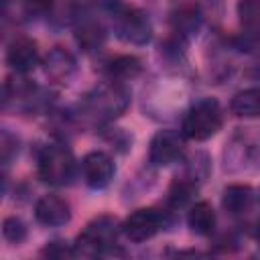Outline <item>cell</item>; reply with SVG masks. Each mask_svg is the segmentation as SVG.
Returning a JSON list of instances; mask_svg holds the SVG:
<instances>
[{
  "instance_id": "9",
  "label": "cell",
  "mask_w": 260,
  "mask_h": 260,
  "mask_svg": "<svg viewBox=\"0 0 260 260\" xmlns=\"http://www.w3.org/2000/svg\"><path fill=\"white\" fill-rule=\"evenodd\" d=\"M39 49L37 43L28 37H18L8 45L6 51V63L16 71V73H28L39 65Z\"/></svg>"
},
{
  "instance_id": "10",
  "label": "cell",
  "mask_w": 260,
  "mask_h": 260,
  "mask_svg": "<svg viewBox=\"0 0 260 260\" xmlns=\"http://www.w3.org/2000/svg\"><path fill=\"white\" fill-rule=\"evenodd\" d=\"M35 217L43 225H65L71 219V207L59 195H43L35 205Z\"/></svg>"
},
{
  "instance_id": "22",
  "label": "cell",
  "mask_w": 260,
  "mask_h": 260,
  "mask_svg": "<svg viewBox=\"0 0 260 260\" xmlns=\"http://www.w3.org/2000/svg\"><path fill=\"white\" fill-rule=\"evenodd\" d=\"M2 160L4 162H8V158H10V152H16L18 150V146H16V140L8 134V132H2Z\"/></svg>"
},
{
  "instance_id": "2",
  "label": "cell",
  "mask_w": 260,
  "mask_h": 260,
  "mask_svg": "<svg viewBox=\"0 0 260 260\" xmlns=\"http://www.w3.org/2000/svg\"><path fill=\"white\" fill-rule=\"evenodd\" d=\"M221 108L215 100L211 98H203L199 102H195L189 112L183 118V136L203 142L211 136H215L221 128Z\"/></svg>"
},
{
  "instance_id": "3",
  "label": "cell",
  "mask_w": 260,
  "mask_h": 260,
  "mask_svg": "<svg viewBox=\"0 0 260 260\" xmlns=\"http://www.w3.org/2000/svg\"><path fill=\"white\" fill-rule=\"evenodd\" d=\"M118 232H120V225L116 217L98 215L77 236L73 250L75 254H81V256H100L112 248V244L118 238Z\"/></svg>"
},
{
  "instance_id": "17",
  "label": "cell",
  "mask_w": 260,
  "mask_h": 260,
  "mask_svg": "<svg viewBox=\"0 0 260 260\" xmlns=\"http://www.w3.org/2000/svg\"><path fill=\"white\" fill-rule=\"evenodd\" d=\"M195 193H197V183L189 177H183V179L173 181V185L169 187V193H167V201L171 207L179 209V207H185L193 199Z\"/></svg>"
},
{
  "instance_id": "14",
  "label": "cell",
  "mask_w": 260,
  "mask_h": 260,
  "mask_svg": "<svg viewBox=\"0 0 260 260\" xmlns=\"http://www.w3.org/2000/svg\"><path fill=\"white\" fill-rule=\"evenodd\" d=\"M187 223L197 236H209L213 232V228H215V211H213V207L207 201L195 203L189 209Z\"/></svg>"
},
{
  "instance_id": "13",
  "label": "cell",
  "mask_w": 260,
  "mask_h": 260,
  "mask_svg": "<svg viewBox=\"0 0 260 260\" xmlns=\"http://www.w3.org/2000/svg\"><path fill=\"white\" fill-rule=\"evenodd\" d=\"M75 41L85 53H95L106 43V30L95 20H85L75 28Z\"/></svg>"
},
{
  "instance_id": "24",
  "label": "cell",
  "mask_w": 260,
  "mask_h": 260,
  "mask_svg": "<svg viewBox=\"0 0 260 260\" xmlns=\"http://www.w3.org/2000/svg\"><path fill=\"white\" fill-rule=\"evenodd\" d=\"M256 240H258V244H260V225H258V230H256Z\"/></svg>"
},
{
  "instance_id": "20",
  "label": "cell",
  "mask_w": 260,
  "mask_h": 260,
  "mask_svg": "<svg viewBox=\"0 0 260 260\" xmlns=\"http://www.w3.org/2000/svg\"><path fill=\"white\" fill-rule=\"evenodd\" d=\"M2 234H4V238L8 240V242H12V244H20V242H24V238H26V225H24V221L20 219V217H6L4 221H2Z\"/></svg>"
},
{
  "instance_id": "11",
  "label": "cell",
  "mask_w": 260,
  "mask_h": 260,
  "mask_svg": "<svg viewBox=\"0 0 260 260\" xmlns=\"http://www.w3.org/2000/svg\"><path fill=\"white\" fill-rule=\"evenodd\" d=\"M45 73L55 81H69L75 73V59L69 51L55 47L45 57Z\"/></svg>"
},
{
  "instance_id": "19",
  "label": "cell",
  "mask_w": 260,
  "mask_h": 260,
  "mask_svg": "<svg viewBox=\"0 0 260 260\" xmlns=\"http://www.w3.org/2000/svg\"><path fill=\"white\" fill-rule=\"evenodd\" d=\"M199 20H201L199 10H197V6H193V4H191V6H183V8L175 14V18H173L177 35H191V32H195V30L199 28Z\"/></svg>"
},
{
  "instance_id": "7",
  "label": "cell",
  "mask_w": 260,
  "mask_h": 260,
  "mask_svg": "<svg viewBox=\"0 0 260 260\" xmlns=\"http://www.w3.org/2000/svg\"><path fill=\"white\" fill-rule=\"evenodd\" d=\"M116 167L106 152H89L81 160V175L89 189H106L114 179Z\"/></svg>"
},
{
  "instance_id": "15",
  "label": "cell",
  "mask_w": 260,
  "mask_h": 260,
  "mask_svg": "<svg viewBox=\"0 0 260 260\" xmlns=\"http://www.w3.org/2000/svg\"><path fill=\"white\" fill-rule=\"evenodd\" d=\"M140 71H142V61L134 55H120V57L112 59L106 67V73L114 81H128L132 77H136Z\"/></svg>"
},
{
  "instance_id": "8",
  "label": "cell",
  "mask_w": 260,
  "mask_h": 260,
  "mask_svg": "<svg viewBox=\"0 0 260 260\" xmlns=\"http://www.w3.org/2000/svg\"><path fill=\"white\" fill-rule=\"evenodd\" d=\"M162 228V215L156 209H136L132 211L122 230L128 240L132 242H146Z\"/></svg>"
},
{
  "instance_id": "5",
  "label": "cell",
  "mask_w": 260,
  "mask_h": 260,
  "mask_svg": "<svg viewBox=\"0 0 260 260\" xmlns=\"http://www.w3.org/2000/svg\"><path fill=\"white\" fill-rule=\"evenodd\" d=\"M114 32L124 43L146 45L152 37V26L144 12L136 8H124L114 16Z\"/></svg>"
},
{
  "instance_id": "1",
  "label": "cell",
  "mask_w": 260,
  "mask_h": 260,
  "mask_svg": "<svg viewBox=\"0 0 260 260\" xmlns=\"http://www.w3.org/2000/svg\"><path fill=\"white\" fill-rule=\"evenodd\" d=\"M130 106V91L122 81L110 79L108 83L98 85L81 102V114L93 122H108L118 118Z\"/></svg>"
},
{
  "instance_id": "12",
  "label": "cell",
  "mask_w": 260,
  "mask_h": 260,
  "mask_svg": "<svg viewBox=\"0 0 260 260\" xmlns=\"http://www.w3.org/2000/svg\"><path fill=\"white\" fill-rule=\"evenodd\" d=\"M254 191L248 185H230L223 189L221 207L232 215H242L252 207Z\"/></svg>"
},
{
  "instance_id": "23",
  "label": "cell",
  "mask_w": 260,
  "mask_h": 260,
  "mask_svg": "<svg viewBox=\"0 0 260 260\" xmlns=\"http://www.w3.org/2000/svg\"><path fill=\"white\" fill-rule=\"evenodd\" d=\"M53 0H26V10L28 12H47L51 8Z\"/></svg>"
},
{
  "instance_id": "18",
  "label": "cell",
  "mask_w": 260,
  "mask_h": 260,
  "mask_svg": "<svg viewBox=\"0 0 260 260\" xmlns=\"http://www.w3.org/2000/svg\"><path fill=\"white\" fill-rule=\"evenodd\" d=\"M238 16L246 30L258 32L260 30V0H240Z\"/></svg>"
},
{
  "instance_id": "4",
  "label": "cell",
  "mask_w": 260,
  "mask_h": 260,
  "mask_svg": "<svg viewBox=\"0 0 260 260\" xmlns=\"http://www.w3.org/2000/svg\"><path fill=\"white\" fill-rule=\"evenodd\" d=\"M37 171H39V179L47 185L69 183L73 177V171H75V160H73L71 150L63 144L45 146L39 154Z\"/></svg>"
},
{
  "instance_id": "21",
  "label": "cell",
  "mask_w": 260,
  "mask_h": 260,
  "mask_svg": "<svg viewBox=\"0 0 260 260\" xmlns=\"http://www.w3.org/2000/svg\"><path fill=\"white\" fill-rule=\"evenodd\" d=\"M65 244H67V242H51V244L43 250V254H45V256H51V258H65V256H73V254H75V250H73V248H67Z\"/></svg>"
},
{
  "instance_id": "6",
  "label": "cell",
  "mask_w": 260,
  "mask_h": 260,
  "mask_svg": "<svg viewBox=\"0 0 260 260\" xmlns=\"http://www.w3.org/2000/svg\"><path fill=\"white\" fill-rule=\"evenodd\" d=\"M185 152L183 136L175 130H160L150 140L148 158L154 167H169L177 162Z\"/></svg>"
},
{
  "instance_id": "25",
  "label": "cell",
  "mask_w": 260,
  "mask_h": 260,
  "mask_svg": "<svg viewBox=\"0 0 260 260\" xmlns=\"http://www.w3.org/2000/svg\"><path fill=\"white\" fill-rule=\"evenodd\" d=\"M102 2H112V0H102Z\"/></svg>"
},
{
  "instance_id": "16",
  "label": "cell",
  "mask_w": 260,
  "mask_h": 260,
  "mask_svg": "<svg viewBox=\"0 0 260 260\" xmlns=\"http://www.w3.org/2000/svg\"><path fill=\"white\" fill-rule=\"evenodd\" d=\"M232 112L238 118H258L260 116V89H244L232 98Z\"/></svg>"
}]
</instances>
